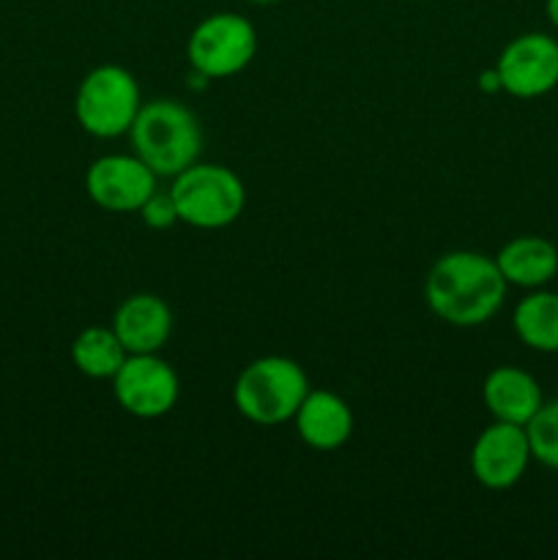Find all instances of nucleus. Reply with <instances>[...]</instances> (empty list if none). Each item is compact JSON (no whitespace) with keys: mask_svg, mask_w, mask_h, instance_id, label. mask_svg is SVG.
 <instances>
[{"mask_svg":"<svg viewBox=\"0 0 558 560\" xmlns=\"http://www.w3.org/2000/svg\"><path fill=\"white\" fill-rule=\"evenodd\" d=\"M113 331L129 355L159 353L173 334V312L159 295L135 293L115 310Z\"/></svg>","mask_w":558,"mask_h":560,"instance_id":"9b49d317","label":"nucleus"},{"mask_svg":"<svg viewBox=\"0 0 558 560\" xmlns=\"http://www.w3.org/2000/svg\"><path fill=\"white\" fill-rule=\"evenodd\" d=\"M142 107L140 85L124 66L104 63L88 71L74 96V115L82 131L98 140L129 135Z\"/></svg>","mask_w":558,"mask_h":560,"instance_id":"39448f33","label":"nucleus"},{"mask_svg":"<svg viewBox=\"0 0 558 560\" xmlns=\"http://www.w3.org/2000/svg\"><path fill=\"white\" fill-rule=\"evenodd\" d=\"M496 262L507 284L536 290L553 282L558 273V249L553 241L539 235H518L501 246Z\"/></svg>","mask_w":558,"mask_h":560,"instance_id":"4468645a","label":"nucleus"},{"mask_svg":"<svg viewBox=\"0 0 558 560\" xmlns=\"http://www.w3.org/2000/svg\"><path fill=\"white\" fill-rule=\"evenodd\" d=\"M476 85H479L481 93H498V91H501V80H498L496 66H492V69H487V71H481L479 80H476Z\"/></svg>","mask_w":558,"mask_h":560,"instance_id":"6ab92c4d","label":"nucleus"},{"mask_svg":"<svg viewBox=\"0 0 558 560\" xmlns=\"http://www.w3.org/2000/svg\"><path fill=\"white\" fill-rule=\"evenodd\" d=\"M257 55V31L246 16L219 11L197 22L186 42L191 69L206 80H224L241 74Z\"/></svg>","mask_w":558,"mask_h":560,"instance_id":"423d86ee","label":"nucleus"},{"mask_svg":"<svg viewBox=\"0 0 558 560\" xmlns=\"http://www.w3.org/2000/svg\"><path fill=\"white\" fill-rule=\"evenodd\" d=\"M159 175L140 156L107 153L85 173V191L98 208L109 213H137L156 191Z\"/></svg>","mask_w":558,"mask_h":560,"instance_id":"1a4fd4ad","label":"nucleus"},{"mask_svg":"<svg viewBox=\"0 0 558 560\" xmlns=\"http://www.w3.org/2000/svg\"><path fill=\"white\" fill-rule=\"evenodd\" d=\"M501 91L514 98H539L558 88V38L547 33H523L498 55Z\"/></svg>","mask_w":558,"mask_h":560,"instance_id":"6e6552de","label":"nucleus"},{"mask_svg":"<svg viewBox=\"0 0 558 560\" xmlns=\"http://www.w3.org/2000/svg\"><path fill=\"white\" fill-rule=\"evenodd\" d=\"M531 446L525 427L492 421L470 448V474L485 490H509L525 476Z\"/></svg>","mask_w":558,"mask_h":560,"instance_id":"9d476101","label":"nucleus"},{"mask_svg":"<svg viewBox=\"0 0 558 560\" xmlns=\"http://www.w3.org/2000/svg\"><path fill=\"white\" fill-rule=\"evenodd\" d=\"M295 432L315 452H337L353 435V410L339 394L310 392L293 416Z\"/></svg>","mask_w":558,"mask_h":560,"instance_id":"f8f14e48","label":"nucleus"},{"mask_svg":"<svg viewBox=\"0 0 558 560\" xmlns=\"http://www.w3.org/2000/svg\"><path fill=\"white\" fill-rule=\"evenodd\" d=\"M249 3H255V5H271V3H279V0H249Z\"/></svg>","mask_w":558,"mask_h":560,"instance_id":"412c9836","label":"nucleus"},{"mask_svg":"<svg viewBox=\"0 0 558 560\" xmlns=\"http://www.w3.org/2000/svg\"><path fill=\"white\" fill-rule=\"evenodd\" d=\"M113 394L135 419H162L178 402L181 381L156 353H131L115 372Z\"/></svg>","mask_w":558,"mask_h":560,"instance_id":"0eeeda50","label":"nucleus"},{"mask_svg":"<svg viewBox=\"0 0 558 560\" xmlns=\"http://www.w3.org/2000/svg\"><path fill=\"white\" fill-rule=\"evenodd\" d=\"M545 14L550 20V25L558 31V0H545Z\"/></svg>","mask_w":558,"mask_h":560,"instance_id":"aec40b11","label":"nucleus"},{"mask_svg":"<svg viewBox=\"0 0 558 560\" xmlns=\"http://www.w3.org/2000/svg\"><path fill=\"white\" fill-rule=\"evenodd\" d=\"M528 435L531 459H536L545 468L558 470V397L550 402H542L534 419L525 424Z\"/></svg>","mask_w":558,"mask_h":560,"instance_id":"f3484780","label":"nucleus"},{"mask_svg":"<svg viewBox=\"0 0 558 560\" xmlns=\"http://www.w3.org/2000/svg\"><path fill=\"white\" fill-rule=\"evenodd\" d=\"M137 213H140V219L151 230H170L173 224L181 222L178 211H175L173 197H170V191H167V195H162V191H153V195L148 197L146 202H142V208Z\"/></svg>","mask_w":558,"mask_h":560,"instance_id":"a211bd4d","label":"nucleus"},{"mask_svg":"<svg viewBox=\"0 0 558 560\" xmlns=\"http://www.w3.org/2000/svg\"><path fill=\"white\" fill-rule=\"evenodd\" d=\"M178 219L197 230H222L244 213V180L224 164L195 162L170 186Z\"/></svg>","mask_w":558,"mask_h":560,"instance_id":"20e7f679","label":"nucleus"},{"mask_svg":"<svg viewBox=\"0 0 558 560\" xmlns=\"http://www.w3.org/2000/svg\"><path fill=\"white\" fill-rule=\"evenodd\" d=\"M126 355L129 353L115 337L113 328L104 326L82 328L71 342V364L77 366V372L93 377V381H113Z\"/></svg>","mask_w":558,"mask_h":560,"instance_id":"dca6fc26","label":"nucleus"},{"mask_svg":"<svg viewBox=\"0 0 558 560\" xmlns=\"http://www.w3.org/2000/svg\"><path fill=\"white\" fill-rule=\"evenodd\" d=\"M512 328L525 348L558 353V293L536 288L514 306Z\"/></svg>","mask_w":558,"mask_h":560,"instance_id":"2eb2a0df","label":"nucleus"},{"mask_svg":"<svg viewBox=\"0 0 558 560\" xmlns=\"http://www.w3.org/2000/svg\"><path fill=\"white\" fill-rule=\"evenodd\" d=\"M310 394V381L299 361L288 355H263L246 364L235 377L233 402L246 421L277 427L293 421Z\"/></svg>","mask_w":558,"mask_h":560,"instance_id":"7ed1b4c3","label":"nucleus"},{"mask_svg":"<svg viewBox=\"0 0 558 560\" xmlns=\"http://www.w3.org/2000/svg\"><path fill=\"white\" fill-rule=\"evenodd\" d=\"M129 137L137 156L159 178H175L202 153L200 120L178 98H153L142 104Z\"/></svg>","mask_w":558,"mask_h":560,"instance_id":"f03ea898","label":"nucleus"},{"mask_svg":"<svg viewBox=\"0 0 558 560\" xmlns=\"http://www.w3.org/2000/svg\"><path fill=\"white\" fill-rule=\"evenodd\" d=\"M507 288L496 257L460 249L432 262L425 279V301L432 315L449 326L474 328L498 315Z\"/></svg>","mask_w":558,"mask_h":560,"instance_id":"f257e3e1","label":"nucleus"},{"mask_svg":"<svg viewBox=\"0 0 558 560\" xmlns=\"http://www.w3.org/2000/svg\"><path fill=\"white\" fill-rule=\"evenodd\" d=\"M481 399L492 421H507L518 427L528 424L545 402L536 377L520 366H496L487 372L481 383Z\"/></svg>","mask_w":558,"mask_h":560,"instance_id":"ddd939ff","label":"nucleus"}]
</instances>
